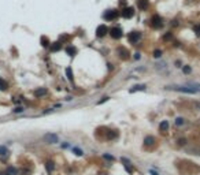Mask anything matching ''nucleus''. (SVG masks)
<instances>
[{
  "label": "nucleus",
  "instance_id": "21",
  "mask_svg": "<svg viewBox=\"0 0 200 175\" xmlns=\"http://www.w3.org/2000/svg\"><path fill=\"white\" fill-rule=\"evenodd\" d=\"M7 88H8L7 82H6L4 80H0V90H6Z\"/></svg>",
  "mask_w": 200,
  "mask_h": 175
},
{
  "label": "nucleus",
  "instance_id": "33",
  "mask_svg": "<svg viewBox=\"0 0 200 175\" xmlns=\"http://www.w3.org/2000/svg\"><path fill=\"white\" fill-rule=\"evenodd\" d=\"M151 174H152V175H158V172H155V171H151Z\"/></svg>",
  "mask_w": 200,
  "mask_h": 175
},
{
  "label": "nucleus",
  "instance_id": "27",
  "mask_svg": "<svg viewBox=\"0 0 200 175\" xmlns=\"http://www.w3.org/2000/svg\"><path fill=\"white\" fill-rule=\"evenodd\" d=\"M74 153L78 154V156H81V154H82V150H81V149H77V148H75V149H74Z\"/></svg>",
  "mask_w": 200,
  "mask_h": 175
},
{
  "label": "nucleus",
  "instance_id": "22",
  "mask_svg": "<svg viewBox=\"0 0 200 175\" xmlns=\"http://www.w3.org/2000/svg\"><path fill=\"white\" fill-rule=\"evenodd\" d=\"M193 30H195V33L197 34V36H200V23H199V25H195V26H193Z\"/></svg>",
  "mask_w": 200,
  "mask_h": 175
},
{
  "label": "nucleus",
  "instance_id": "3",
  "mask_svg": "<svg viewBox=\"0 0 200 175\" xmlns=\"http://www.w3.org/2000/svg\"><path fill=\"white\" fill-rule=\"evenodd\" d=\"M44 140H45V142H48V144H56L59 138H58V136L54 134V133H47L44 136Z\"/></svg>",
  "mask_w": 200,
  "mask_h": 175
},
{
  "label": "nucleus",
  "instance_id": "2",
  "mask_svg": "<svg viewBox=\"0 0 200 175\" xmlns=\"http://www.w3.org/2000/svg\"><path fill=\"white\" fill-rule=\"evenodd\" d=\"M118 11L117 10H110V11H106L104 12V15H103V18L106 19V21H114V19H117L118 18Z\"/></svg>",
  "mask_w": 200,
  "mask_h": 175
},
{
  "label": "nucleus",
  "instance_id": "25",
  "mask_svg": "<svg viewBox=\"0 0 200 175\" xmlns=\"http://www.w3.org/2000/svg\"><path fill=\"white\" fill-rule=\"evenodd\" d=\"M107 137L112 140V138H115V137H117V133H114V131H112V133H108V136H107Z\"/></svg>",
  "mask_w": 200,
  "mask_h": 175
},
{
  "label": "nucleus",
  "instance_id": "26",
  "mask_svg": "<svg viewBox=\"0 0 200 175\" xmlns=\"http://www.w3.org/2000/svg\"><path fill=\"white\" fill-rule=\"evenodd\" d=\"M103 157H104V159H107V160H111V162L114 160V156H110V154H104Z\"/></svg>",
  "mask_w": 200,
  "mask_h": 175
},
{
  "label": "nucleus",
  "instance_id": "9",
  "mask_svg": "<svg viewBox=\"0 0 200 175\" xmlns=\"http://www.w3.org/2000/svg\"><path fill=\"white\" fill-rule=\"evenodd\" d=\"M137 6H138V8L140 10H147L148 8V6H149V2L148 0H137Z\"/></svg>",
  "mask_w": 200,
  "mask_h": 175
},
{
  "label": "nucleus",
  "instance_id": "10",
  "mask_svg": "<svg viewBox=\"0 0 200 175\" xmlns=\"http://www.w3.org/2000/svg\"><path fill=\"white\" fill-rule=\"evenodd\" d=\"M153 144H155V137L148 136V137H145V138H144V145L151 146V145H153Z\"/></svg>",
  "mask_w": 200,
  "mask_h": 175
},
{
  "label": "nucleus",
  "instance_id": "4",
  "mask_svg": "<svg viewBox=\"0 0 200 175\" xmlns=\"http://www.w3.org/2000/svg\"><path fill=\"white\" fill-rule=\"evenodd\" d=\"M133 15H134V8L133 7H125L122 10V16L123 18L129 19V18H132Z\"/></svg>",
  "mask_w": 200,
  "mask_h": 175
},
{
  "label": "nucleus",
  "instance_id": "12",
  "mask_svg": "<svg viewBox=\"0 0 200 175\" xmlns=\"http://www.w3.org/2000/svg\"><path fill=\"white\" fill-rule=\"evenodd\" d=\"M45 93H47V89H45V88H40V89L34 90V96H36V97H43V96H45Z\"/></svg>",
  "mask_w": 200,
  "mask_h": 175
},
{
  "label": "nucleus",
  "instance_id": "23",
  "mask_svg": "<svg viewBox=\"0 0 200 175\" xmlns=\"http://www.w3.org/2000/svg\"><path fill=\"white\" fill-rule=\"evenodd\" d=\"M175 124H177V126H181V124H184V119H182V118H177V119H175Z\"/></svg>",
  "mask_w": 200,
  "mask_h": 175
},
{
  "label": "nucleus",
  "instance_id": "5",
  "mask_svg": "<svg viewBox=\"0 0 200 175\" xmlns=\"http://www.w3.org/2000/svg\"><path fill=\"white\" fill-rule=\"evenodd\" d=\"M140 40H141V33H138V32H133V33L129 34V41L130 42L136 44V42L140 41Z\"/></svg>",
  "mask_w": 200,
  "mask_h": 175
},
{
  "label": "nucleus",
  "instance_id": "28",
  "mask_svg": "<svg viewBox=\"0 0 200 175\" xmlns=\"http://www.w3.org/2000/svg\"><path fill=\"white\" fill-rule=\"evenodd\" d=\"M184 72H185V74H188V72H190V67L185 66V67H184Z\"/></svg>",
  "mask_w": 200,
  "mask_h": 175
},
{
  "label": "nucleus",
  "instance_id": "8",
  "mask_svg": "<svg viewBox=\"0 0 200 175\" xmlns=\"http://www.w3.org/2000/svg\"><path fill=\"white\" fill-rule=\"evenodd\" d=\"M8 156H10V150L7 149V146L2 145V146H0V157H2L3 160H6Z\"/></svg>",
  "mask_w": 200,
  "mask_h": 175
},
{
  "label": "nucleus",
  "instance_id": "30",
  "mask_svg": "<svg viewBox=\"0 0 200 175\" xmlns=\"http://www.w3.org/2000/svg\"><path fill=\"white\" fill-rule=\"evenodd\" d=\"M164 40H171V34H166V36H164Z\"/></svg>",
  "mask_w": 200,
  "mask_h": 175
},
{
  "label": "nucleus",
  "instance_id": "31",
  "mask_svg": "<svg viewBox=\"0 0 200 175\" xmlns=\"http://www.w3.org/2000/svg\"><path fill=\"white\" fill-rule=\"evenodd\" d=\"M178 144H179V145H184V144H185V138H181V140L178 141Z\"/></svg>",
  "mask_w": 200,
  "mask_h": 175
},
{
  "label": "nucleus",
  "instance_id": "11",
  "mask_svg": "<svg viewBox=\"0 0 200 175\" xmlns=\"http://www.w3.org/2000/svg\"><path fill=\"white\" fill-rule=\"evenodd\" d=\"M66 54L70 55V56H74L75 54H77V48L73 45H67V48H66Z\"/></svg>",
  "mask_w": 200,
  "mask_h": 175
},
{
  "label": "nucleus",
  "instance_id": "19",
  "mask_svg": "<svg viewBox=\"0 0 200 175\" xmlns=\"http://www.w3.org/2000/svg\"><path fill=\"white\" fill-rule=\"evenodd\" d=\"M66 75H67V78L70 81H73V71H71V67H67V68H66Z\"/></svg>",
  "mask_w": 200,
  "mask_h": 175
},
{
  "label": "nucleus",
  "instance_id": "1",
  "mask_svg": "<svg viewBox=\"0 0 200 175\" xmlns=\"http://www.w3.org/2000/svg\"><path fill=\"white\" fill-rule=\"evenodd\" d=\"M108 33L111 34V37L114 40H119L121 37H122L123 32H122V29H121L119 26H115V28H111V30H110Z\"/></svg>",
  "mask_w": 200,
  "mask_h": 175
},
{
  "label": "nucleus",
  "instance_id": "16",
  "mask_svg": "<svg viewBox=\"0 0 200 175\" xmlns=\"http://www.w3.org/2000/svg\"><path fill=\"white\" fill-rule=\"evenodd\" d=\"M6 172H7L8 175H18V170H17L15 167H13V166H11V167L7 168V171H6Z\"/></svg>",
  "mask_w": 200,
  "mask_h": 175
},
{
  "label": "nucleus",
  "instance_id": "18",
  "mask_svg": "<svg viewBox=\"0 0 200 175\" xmlns=\"http://www.w3.org/2000/svg\"><path fill=\"white\" fill-rule=\"evenodd\" d=\"M144 89H145V85H136L133 89H130V93H134L137 90H144Z\"/></svg>",
  "mask_w": 200,
  "mask_h": 175
},
{
  "label": "nucleus",
  "instance_id": "20",
  "mask_svg": "<svg viewBox=\"0 0 200 175\" xmlns=\"http://www.w3.org/2000/svg\"><path fill=\"white\" fill-rule=\"evenodd\" d=\"M41 45L43 46H50V40L47 37H41Z\"/></svg>",
  "mask_w": 200,
  "mask_h": 175
},
{
  "label": "nucleus",
  "instance_id": "29",
  "mask_svg": "<svg viewBox=\"0 0 200 175\" xmlns=\"http://www.w3.org/2000/svg\"><path fill=\"white\" fill-rule=\"evenodd\" d=\"M14 111H15V112H22V111H24V108H22V107H17Z\"/></svg>",
  "mask_w": 200,
  "mask_h": 175
},
{
  "label": "nucleus",
  "instance_id": "14",
  "mask_svg": "<svg viewBox=\"0 0 200 175\" xmlns=\"http://www.w3.org/2000/svg\"><path fill=\"white\" fill-rule=\"evenodd\" d=\"M167 129H169V122H167V120H162L160 126H159V130H160L162 133H164Z\"/></svg>",
  "mask_w": 200,
  "mask_h": 175
},
{
  "label": "nucleus",
  "instance_id": "7",
  "mask_svg": "<svg viewBox=\"0 0 200 175\" xmlns=\"http://www.w3.org/2000/svg\"><path fill=\"white\" fill-rule=\"evenodd\" d=\"M152 26L155 29H160L162 26H163V23H162V19H160V16H158V15H155L152 18Z\"/></svg>",
  "mask_w": 200,
  "mask_h": 175
},
{
  "label": "nucleus",
  "instance_id": "32",
  "mask_svg": "<svg viewBox=\"0 0 200 175\" xmlns=\"http://www.w3.org/2000/svg\"><path fill=\"white\" fill-rule=\"evenodd\" d=\"M0 175H8V174L6 172V171H3V172H0Z\"/></svg>",
  "mask_w": 200,
  "mask_h": 175
},
{
  "label": "nucleus",
  "instance_id": "15",
  "mask_svg": "<svg viewBox=\"0 0 200 175\" xmlns=\"http://www.w3.org/2000/svg\"><path fill=\"white\" fill-rule=\"evenodd\" d=\"M45 168L48 170V172H52V171L55 170V163L51 162V160H50V162H47V163H45Z\"/></svg>",
  "mask_w": 200,
  "mask_h": 175
},
{
  "label": "nucleus",
  "instance_id": "24",
  "mask_svg": "<svg viewBox=\"0 0 200 175\" xmlns=\"http://www.w3.org/2000/svg\"><path fill=\"white\" fill-rule=\"evenodd\" d=\"M153 56H155V58H160L162 56V51H160V49H156V51L153 52Z\"/></svg>",
  "mask_w": 200,
  "mask_h": 175
},
{
  "label": "nucleus",
  "instance_id": "13",
  "mask_svg": "<svg viewBox=\"0 0 200 175\" xmlns=\"http://www.w3.org/2000/svg\"><path fill=\"white\" fill-rule=\"evenodd\" d=\"M60 46H62V45H60V41H56V42H52V44H51V45H50V49H51L52 52H55V51H59Z\"/></svg>",
  "mask_w": 200,
  "mask_h": 175
},
{
  "label": "nucleus",
  "instance_id": "17",
  "mask_svg": "<svg viewBox=\"0 0 200 175\" xmlns=\"http://www.w3.org/2000/svg\"><path fill=\"white\" fill-rule=\"evenodd\" d=\"M118 54H119V56L123 58V59H126V58H127V51H126V49H123V48H118Z\"/></svg>",
  "mask_w": 200,
  "mask_h": 175
},
{
  "label": "nucleus",
  "instance_id": "6",
  "mask_svg": "<svg viewBox=\"0 0 200 175\" xmlns=\"http://www.w3.org/2000/svg\"><path fill=\"white\" fill-rule=\"evenodd\" d=\"M108 28H107L106 25H100L99 28H97V30H96V36L97 37H103V36H106L107 33H108Z\"/></svg>",
  "mask_w": 200,
  "mask_h": 175
}]
</instances>
